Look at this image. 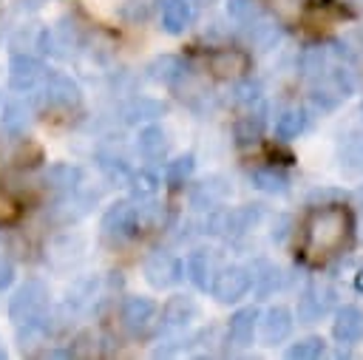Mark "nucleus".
<instances>
[{
    "label": "nucleus",
    "mask_w": 363,
    "mask_h": 360,
    "mask_svg": "<svg viewBox=\"0 0 363 360\" xmlns=\"http://www.w3.org/2000/svg\"><path fill=\"white\" fill-rule=\"evenodd\" d=\"M145 77L156 85H176L184 77V62L176 54H162L150 60V65L145 68Z\"/></svg>",
    "instance_id": "28"
},
{
    "label": "nucleus",
    "mask_w": 363,
    "mask_h": 360,
    "mask_svg": "<svg viewBox=\"0 0 363 360\" xmlns=\"http://www.w3.org/2000/svg\"><path fill=\"white\" fill-rule=\"evenodd\" d=\"M3 37H6V23H3V17H0V45H3Z\"/></svg>",
    "instance_id": "49"
},
{
    "label": "nucleus",
    "mask_w": 363,
    "mask_h": 360,
    "mask_svg": "<svg viewBox=\"0 0 363 360\" xmlns=\"http://www.w3.org/2000/svg\"><path fill=\"white\" fill-rule=\"evenodd\" d=\"M360 213H363V207H360ZM360 238H363V224H360Z\"/></svg>",
    "instance_id": "52"
},
{
    "label": "nucleus",
    "mask_w": 363,
    "mask_h": 360,
    "mask_svg": "<svg viewBox=\"0 0 363 360\" xmlns=\"http://www.w3.org/2000/svg\"><path fill=\"white\" fill-rule=\"evenodd\" d=\"M159 26L167 34H184L193 23V6L190 0H156Z\"/></svg>",
    "instance_id": "20"
},
{
    "label": "nucleus",
    "mask_w": 363,
    "mask_h": 360,
    "mask_svg": "<svg viewBox=\"0 0 363 360\" xmlns=\"http://www.w3.org/2000/svg\"><path fill=\"white\" fill-rule=\"evenodd\" d=\"M136 153L145 162H162L170 153V133L159 122H145L136 133Z\"/></svg>",
    "instance_id": "17"
},
{
    "label": "nucleus",
    "mask_w": 363,
    "mask_h": 360,
    "mask_svg": "<svg viewBox=\"0 0 363 360\" xmlns=\"http://www.w3.org/2000/svg\"><path fill=\"white\" fill-rule=\"evenodd\" d=\"M142 275L153 289H170L184 278V264L167 249H153L142 264Z\"/></svg>",
    "instance_id": "4"
},
{
    "label": "nucleus",
    "mask_w": 363,
    "mask_h": 360,
    "mask_svg": "<svg viewBox=\"0 0 363 360\" xmlns=\"http://www.w3.org/2000/svg\"><path fill=\"white\" fill-rule=\"evenodd\" d=\"M182 264H184V278H187L196 289L207 292L210 283H213V278H216V272L221 269V255H218V249L196 247V249L187 252V258H184Z\"/></svg>",
    "instance_id": "8"
},
{
    "label": "nucleus",
    "mask_w": 363,
    "mask_h": 360,
    "mask_svg": "<svg viewBox=\"0 0 363 360\" xmlns=\"http://www.w3.org/2000/svg\"><path fill=\"white\" fill-rule=\"evenodd\" d=\"M133 213H136V227L139 230H156L164 221V204H159L156 196L133 198Z\"/></svg>",
    "instance_id": "36"
},
{
    "label": "nucleus",
    "mask_w": 363,
    "mask_h": 360,
    "mask_svg": "<svg viewBox=\"0 0 363 360\" xmlns=\"http://www.w3.org/2000/svg\"><path fill=\"white\" fill-rule=\"evenodd\" d=\"M258 306H241L230 315V323H227V343L235 346V349H247L252 346L255 340V332H258Z\"/></svg>",
    "instance_id": "18"
},
{
    "label": "nucleus",
    "mask_w": 363,
    "mask_h": 360,
    "mask_svg": "<svg viewBox=\"0 0 363 360\" xmlns=\"http://www.w3.org/2000/svg\"><path fill=\"white\" fill-rule=\"evenodd\" d=\"M85 247H88L85 235H79V232H62V235H57V238L51 241L48 258H51L57 266H71V264H77V261L85 255Z\"/></svg>",
    "instance_id": "24"
},
{
    "label": "nucleus",
    "mask_w": 363,
    "mask_h": 360,
    "mask_svg": "<svg viewBox=\"0 0 363 360\" xmlns=\"http://www.w3.org/2000/svg\"><path fill=\"white\" fill-rule=\"evenodd\" d=\"M261 94H264V88H261L258 79H238V82L233 85V91H230V99H233L235 105L250 108V105H255V102L261 99Z\"/></svg>",
    "instance_id": "41"
},
{
    "label": "nucleus",
    "mask_w": 363,
    "mask_h": 360,
    "mask_svg": "<svg viewBox=\"0 0 363 360\" xmlns=\"http://www.w3.org/2000/svg\"><path fill=\"white\" fill-rule=\"evenodd\" d=\"M337 167L349 179L363 176V130L349 133L337 147Z\"/></svg>",
    "instance_id": "25"
},
{
    "label": "nucleus",
    "mask_w": 363,
    "mask_h": 360,
    "mask_svg": "<svg viewBox=\"0 0 363 360\" xmlns=\"http://www.w3.org/2000/svg\"><path fill=\"white\" fill-rule=\"evenodd\" d=\"M99 275H85V278H77L71 286H68V292H65V300L60 303V309H57V315H60V320H68V315H79V312H85L94 300H96V292H99Z\"/></svg>",
    "instance_id": "13"
},
{
    "label": "nucleus",
    "mask_w": 363,
    "mask_h": 360,
    "mask_svg": "<svg viewBox=\"0 0 363 360\" xmlns=\"http://www.w3.org/2000/svg\"><path fill=\"white\" fill-rule=\"evenodd\" d=\"M193 3H196V6H213L216 0H193Z\"/></svg>",
    "instance_id": "50"
},
{
    "label": "nucleus",
    "mask_w": 363,
    "mask_h": 360,
    "mask_svg": "<svg viewBox=\"0 0 363 360\" xmlns=\"http://www.w3.org/2000/svg\"><path fill=\"white\" fill-rule=\"evenodd\" d=\"M99 201V193L96 190H82V187H74L71 193H62V198L54 204V218L60 224H74L79 218H85L94 204Z\"/></svg>",
    "instance_id": "14"
},
{
    "label": "nucleus",
    "mask_w": 363,
    "mask_h": 360,
    "mask_svg": "<svg viewBox=\"0 0 363 360\" xmlns=\"http://www.w3.org/2000/svg\"><path fill=\"white\" fill-rule=\"evenodd\" d=\"M329 57H332L329 48H323V45H309V48L301 51V57H298V68H301V74H303L306 79H318V77L326 74V68H329Z\"/></svg>",
    "instance_id": "33"
},
{
    "label": "nucleus",
    "mask_w": 363,
    "mask_h": 360,
    "mask_svg": "<svg viewBox=\"0 0 363 360\" xmlns=\"http://www.w3.org/2000/svg\"><path fill=\"white\" fill-rule=\"evenodd\" d=\"M136 213H133V198L113 201L102 218H99V238L108 247H122L136 235Z\"/></svg>",
    "instance_id": "3"
},
{
    "label": "nucleus",
    "mask_w": 363,
    "mask_h": 360,
    "mask_svg": "<svg viewBox=\"0 0 363 360\" xmlns=\"http://www.w3.org/2000/svg\"><path fill=\"white\" fill-rule=\"evenodd\" d=\"M303 125H306V116H303L301 108H284L275 119V136L281 142H289L303 130Z\"/></svg>",
    "instance_id": "37"
},
{
    "label": "nucleus",
    "mask_w": 363,
    "mask_h": 360,
    "mask_svg": "<svg viewBox=\"0 0 363 360\" xmlns=\"http://www.w3.org/2000/svg\"><path fill=\"white\" fill-rule=\"evenodd\" d=\"M332 337L337 343L354 346L363 340V309L360 306H340L332 320Z\"/></svg>",
    "instance_id": "21"
},
{
    "label": "nucleus",
    "mask_w": 363,
    "mask_h": 360,
    "mask_svg": "<svg viewBox=\"0 0 363 360\" xmlns=\"http://www.w3.org/2000/svg\"><path fill=\"white\" fill-rule=\"evenodd\" d=\"M45 77V65L31 51H14L9 60V88L17 94H31Z\"/></svg>",
    "instance_id": "7"
},
{
    "label": "nucleus",
    "mask_w": 363,
    "mask_h": 360,
    "mask_svg": "<svg viewBox=\"0 0 363 360\" xmlns=\"http://www.w3.org/2000/svg\"><path fill=\"white\" fill-rule=\"evenodd\" d=\"M43 3H45V0H17V9H23V11H37V9H43Z\"/></svg>",
    "instance_id": "47"
},
{
    "label": "nucleus",
    "mask_w": 363,
    "mask_h": 360,
    "mask_svg": "<svg viewBox=\"0 0 363 360\" xmlns=\"http://www.w3.org/2000/svg\"><path fill=\"white\" fill-rule=\"evenodd\" d=\"M125 17H128L130 23L145 20V17H147V6H145V0H128V3H125Z\"/></svg>",
    "instance_id": "45"
},
{
    "label": "nucleus",
    "mask_w": 363,
    "mask_h": 360,
    "mask_svg": "<svg viewBox=\"0 0 363 360\" xmlns=\"http://www.w3.org/2000/svg\"><path fill=\"white\" fill-rule=\"evenodd\" d=\"M11 283H14V264H11L9 258L0 255V292L9 289Z\"/></svg>",
    "instance_id": "46"
},
{
    "label": "nucleus",
    "mask_w": 363,
    "mask_h": 360,
    "mask_svg": "<svg viewBox=\"0 0 363 360\" xmlns=\"http://www.w3.org/2000/svg\"><path fill=\"white\" fill-rule=\"evenodd\" d=\"M199 315H201V309H199L196 298H190V295H173L162 306V329L164 332H184L193 320H199Z\"/></svg>",
    "instance_id": "15"
},
{
    "label": "nucleus",
    "mask_w": 363,
    "mask_h": 360,
    "mask_svg": "<svg viewBox=\"0 0 363 360\" xmlns=\"http://www.w3.org/2000/svg\"><path fill=\"white\" fill-rule=\"evenodd\" d=\"M354 289L357 292H363V266L357 269V275H354Z\"/></svg>",
    "instance_id": "48"
},
{
    "label": "nucleus",
    "mask_w": 363,
    "mask_h": 360,
    "mask_svg": "<svg viewBox=\"0 0 363 360\" xmlns=\"http://www.w3.org/2000/svg\"><path fill=\"white\" fill-rule=\"evenodd\" d=\"M292 326H295V315L286 309V306H269L267 312L258 315V337L264 346H278L284 343L289 334H292Z\"/></svg>",
    "instance_id": "11"
},
{
    "label": "nucleus",
    "mask_w": 363,
    "mask_h": 360,
    "mask_svg": "<svg viewBox=\"0 0 363 360\" xmlns=\"http://www.w3.org/2000/svg\"><path fill=\"white\" fill-rule=\"evenodd\" d=\"M6 357V346H3V340H0V360Z\"/></svg>",
    "instance_id": "51"
},
{
    "label": "nucleus",
    "mask_w": 363,
    "mask_h": 360,
    "mask_svg": "<svg viewBox=\"0 0 363 360\" xmlns=\"http://www.w3.org/2000/svg\"><path fill=\"white\" fill-rule=\"evenodd\" d=\"M31 116H34V111H31V105H28L26 99H9V102L3 105L0 128H3L6 133H11V136H20V133L28 130Z\"/></svg>",
    "instance_id": "29"
},
{
    "label": "nucleus",
    "mask_w": 363,
    "mask_h": 360,
    "mask_svg": "<svg viewBox=\"0 0 363 360\" xmlns=\"http://www.w3.org/2000/svg\"><path fill=\"white\" fill-rule=\"evenodd\" d=\"M289 227H292V218H289V215H275L272 230H269V241H272L275 247H284L286 238H289Z\"/></svg>",
    "instance_id": "44"
},
{
    "label": "nucleus",
    "mask_w": 363,
    "mask_h": 360,
    "mask_svg": "<svg viewBox=\"0 0 363 360\" xmlns=\"http://www.w3.org/2000/svg\"><path fill=\"white\" fill-rule=\"evenodd\" d=\"M227 14L235 23H247L261 14V6H258V0H227Z\"/></svg>",
    "instance_id": "42"
},
{
    "label": "nucleus",
    "mask_w": 363,
    "mask_h": 360,
    "mask_svg": "<svg viewBox=\"0 0 363 360\" xmlns=\"http://www.w3.org/2000/svg\"><path fill=\"white\" fill-rule=\"evenodd\" d=\"M346 198V193L343 190H335V187H318V190H312L309 196H306V201L312 204V207H329V204H337V201H343Z\"/></svg>",
    "instance_id": "43"
},
{
    "label": "nucleus",
    "mask_w": 363,
    "mask_h": 360,
    "mask_svg": "<svg viewBox=\"0 0 363 360\" xmlns=\"http://www.w3.org/2000/svg\"><path fill=\"white\" fill-rule=\"evenodd\" d=\"M40 85H43V102L51 108L71 111V108H79V102H82L79 82L65 71H45Z\"/></svg>",
    "instance_id": "5"
},
{
    "label": "nucleus",
    "mask_w": 363,
    "mask_h": 360,
    "mask_svg": "<svg viewBox=\"0 0 363 360\" xmlns=\"http://www.w3.org/2000/svg\"><path fill=\"white\" fill-rule=\"evenodd\" d=\"M167 113V105L162 99L153 96H133L125 108H122V119L128 125H145V122H159Z\"/></svg>",
    "instance_id": "26"
},
{
    "label": "nucleus",
    "mask_w": 363,
    "mask_h": 360,
    "mask_svg": "<svg viewBox=\"0 0 363 360\" xmlns=\"http://www.w3.org/2000/svg\"><path fill=\"white\" fill-rule=\"evenodd\" d=\"M250 179H252V187H258V190H264V193H269V196H284V193L289 190L286 173L278 170V167H272V164L255 167V170L250 173Z\"/></svg>",
    "instance_id": "32"
},
{
    "label": "nucleus",
    "mask_w": 363,
    "mask_h": 360,
    "mask_svg": "<svg viewBox=\"0 0 363 360\" xmlns=\"http://www.w3.org/2000/svg\"><path fill=\"white\" fill-rule=\"evenodd\" d=\"M332 303H335V289L332 286H326V283H309L301 292V298H298V309H295L298 323H318L320 317L329 315Z\"/></svg>",
    "instance_id": "9"
},
{
    "label": "nucleus",
    "mask_w": 363,
    "mask_h": 360,
    "mask_svg": "<svg viewBox=\"0 0 363 360\" xmlns=\"http://www.w3.org/2000/svg\"><path fill=\"white\" fill-rule=\"evenodd\" d=\"M230 193H233V184H230L227 176H218V173L216 176H207V179H201L199 184L190 187V207L199 210V213H204L210 207L224 204L230 198Z\"/></svg>",
    "instance_id": "12"
},
{
    "label": "nucleus",
    "mask_w": 363,
    "mask_h": 360,
    "mask_svg": "<svg viewBox=\"0 0 363 360\" xmlns=\"http://www.w3.org/2000/svg\"><path fill=\"white\" fill-rule=\"evenodd\" d=\"M51 315V289L43 278H26L9 298V320L14 326Z\"/></svg>",
    "instance_id": "2"
},
{
    "label": "nucleus",
    "mask_w": 363,
    "mask_h": 360,
    "mask_svg": "<svg viewBox=\"0 0 363 360\" xmlns=\"http://www.w3.org/2000/svg\"><path fill=\"white\" fill-rule=\"evenodd\" d=\"M230 230L227 238H241L247 232H252L261 218H264V204H244V207H230Z\"/></svg>",
    "instance_id": "30"
},
{
    "label": "nucleus",
    "mask_w": 363,
    "mask_h": 360,
    "mask_svg": "<svg viewBox=\"0 0 363 360\" xmlns=\"http://www.w3.org/2000/svg\"><path fill=\"white\" fill-rule=\"evenodd\" d=\"M159 184H162V179H159V173L150 170V167H139V170H133L130 179H128V187H130V196H133V198L156 196Z\"/></svg>",
    "instance_id": "39"
},
{
    "label": "nucleus",
    "mask_w": 363,
    "mask_h": 360,
    "mask_svg": "<svg viewBox=\"0 0 363 360\" xmlns=\"http://www.w3.org/2000/svg\"><path fill=\"white\" fill-rule=\"evenodd\" d=\"M250 292V272L247 266H238V264H221V269L216 272L213 283H210V295L230 306V303H238L241 298H247Z\"/></svg>",
    "instance_id": "6"
},
{
    "label": "nucleus",
    "mask_w": 363,
    "mask_h": 360,
    "mask_svg": "<svg viewBox=\"0 0 363 360\" xmlns=\"http://www.w3.org/2000/svg\"><path fill=\"white\" fill-rule=\"evenodd\" d=\"M210 71L216 77H241V71H247V54L235 48H221L210 54Z\"/></svg>",
    "instance_id": "31"
},
{
    "label": "nucleus",
    "mask_w": 363,
    "mask_h": 360,
    "mask_svg": "<svg viewBox=\"0 0 363 360\" xmlns=\"http://www.w3.org/2000/svg\"><path fill=\"white\" fill-rule=\"evenodd\" d=\"M82 176L85 173H82L79 164H74V162H54V164L45 167L43 184L48 190H54V193H71L74 187L82 184Z\"/></svg>",
    "instance_id": "23"
},
{
    "label": "nucleus",
    "mask_w": 363,
    "mask_h": 360,
    "mask_svg": "<svg viewBox=\"0 0 363 360\" xmlns=\"http://www.w3.org/2000/svg\"><path fill=\"white\" fill-rule=\"evenodd\" d=\"M79 45H82V28L77 26V20L74 17H60L57 26H54V31H51V54L57 48L77 51Z\"/></svg>",
    "instance_id": "34"
},
{
    "label": "nucleus",
    "mask_w": 363,
    "mask_h": 360,
    "mask_svg": "<svg viewBox=\"0 0 363 360\" xmlns=\"http://www.w3.org/2000/svg\"><path fill=\"white\" fill-rule=\"evenodd\" d=\"M96 162H99V170L105 173V179H108L111 184H116V187H128V179H130L133 167L125 162V156L99 150V153H96Z\"/></svg>",
    "instance_id": "35"
},
{
    "label": "nucleus",
    "mask_w": 363,
    "mask_h": 360,
    "mask_svg": "<svg viewBox=\"0 0 363 360\" xmlns=\"http://www.w3.org/2000/svg\"><path fill=\"white\" fill-rule=\"evenodd\" d=\"M326 354V340L320 334H309V337H301L295 340L289 349H286V357L289 360H318Z\"/></svg>",
    "instance_id": "40"
},
{
    "label": "nucleus",
    "mask_w": 363,
    "mask_h": 360,
    "mask_svg": "<svg viewBox=\"0 0 363 360\" xmlns=\"http://www.w3.org/2000/svg\"><path fill=\"white\" fill-rule=\"evenodd\" d=\"M360 3H363V0H360Z\"/></svg>",
    "instance_id": "53"
},
{
    "label": "nucleus",
    "mask_w": 363,
    "mask_h": 360,
    "mask_svg": "<svg viewBox=\"0 0 363 360\" xmlns=\"http://www.w3.org/2000/svg\"><path fill=\"white\" fill-rule=\"evenodd\" d=\"M247 272H250V289L258 298H269V295H275L284 286V272L272 261H267V258H255L247 266Z\"/></svg>",
    "instance_id": "19"
},
{
    "label": "nucleus",
    "mask_w": 363,
    "mask_h": 360,
    "mask_svg": "<svg viewBox=\"0 0 363 360\" xmlns=\"http://www.w3.org/2000/svg\"><path fill=\"white\" fill-rule=\"evenodd\" d=\"M193 170H196V156H193V153L176 156V159H170V162L164 164V181H167L170 187H184V184L190 181Z\"/></svg>",
    "instance_id": "38"
},
{
    "label": "nucleus",
    "mask_w": 363,
    "mask_h": 360,
    "mask_svg": "<svg viewBox=\"0 0 363 360\" xmlns=\"http://www.w3.org/2000/svg\"><path fill=\"white\" fill-rule=\"evenodd\" d=\"M346 232H349V215L343 207H337V204L318 207L309 218V227H306L309 252L326 255V252L340 249V244L346 241Z\"/></svg>",
    "instance_id": "1"
},
{
    "label": "nucleus",
    "mask_w": 363,
    "mask_h": 360,
    "mask_svg": "<svg viewBox=\"0 0 363 360\" xmlns=\"http://www.w3.org/2000/svg\"><path fill=\"white\" fill-rule=\"evenodd\" d=\"M9 48H11V54L14 51H31V48H37L40 54H51V31L45 26H37V23H23L11 31Z\"/></svg>",
    "instance_id": "22"
},
{
    "label": "nucleus",
    "mask_w": 363,
    "mask_h": 360,
    "mask_svg": "<svg viewBox=\"0 0 363 360\" xmlns=\"http://www.w3.org/2000/svg\"><path fill=\"white\" fill-rule=\"evenodd\" d=\"M264 125H267V105L258 99V102L250 105L247 113L235 122V139H238V145H252V142H258V136L264 133Z\"/></svg>",
    "instance_id": "27"
},
{
    "label": "nucleus",
    "mask_w": 363,
    "mask_h": 360,
    "mask_svg": "<svg viewBox=\"0 0 363 360\" xmlns=\"http://www.w3.org/2000/svg\"><path fill=\"white\" fill-rule=\"evenodd\" d=\"M119 315H122V326L130 334H145L153 326V320L159 315V306L147 295H128L122 300V312Z\"/></svg>",
    "instance_id": "10"
},
{
    "label": "nucleus",
    "mask_w": 363,
    "mask_h": 360,
    "mask_svg": "<svg viewBox=\"0 0 363 360\" xmlns=\"http://www.w3.org/2000/svg\"><path fill=\"white\" fill-rule=\"evenodd\" d=\"M241 26L247 28V31H244L247 43H250L252 48H258L261 54H264V51L278 48V45H281V40H284V28H281L272 17H267L264 11H261L258 17H252V20L241 23Z\"/></svg>",
    "instance_id": "16"
}]
</instances>
